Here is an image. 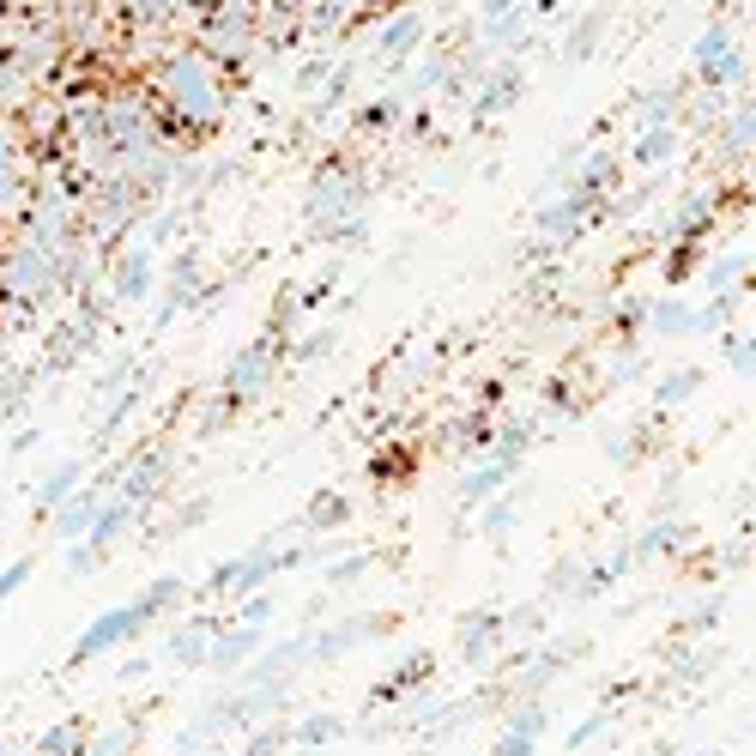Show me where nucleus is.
Instances as JSON below:
<instances>
[{
    "label": "nucleus",
    "mask_w": 756,
    "mask_h": 756,
    "mask_svg": "<svg viewBox=\"0 0 756 756\" xmlns=\"http://www.w3.org/2000/svg\"><path fill=\"white\" fill-rule=\"evenodd\" d=\"M708 756H714V751H708Z\"/></svg>",
    "instance_id": "nucleus-11"
},
{
    "label": "nucleus",
    "mask_w": 756,
    "mask_h": 756,
    "mask_svg": "<svg viewBox=\"0 0 756 756\" xmlns=\"http://www.w3.org/2000/svg\"><path fill=\"white\" fill-rule=\"evenodd\" d=\"M25 581H31V557H19L13 569H0V600H13V593H19Z\"/></svg>",
    "instance_id": "nucleus-7"
},
{
    "label": "nucleus",
    "mask_w": 756,
    "mask_h": 756,
    "mask_svg": "<svg viewBox=\"0 0 756 756\" xmlns=\"http://www.w3.org/2000/svg\"><path fill=\"white\" fill-rule=\"evenodd\" d=\"M176 593H182V581H176V575H164V581H152L133 605H116V612H104L92 629H85V636H79L73 660H97V653H109V648H121V641H133L157 612H164V605L176 600Z\"/></svg>",
    "instance_id": "nucleus-1"
},
{
    "label": "nucleus",
    "mask_w": 756,
    "mask_h": 756,
    "mask_svg": "<svg viewBox=\"0 0 756 756\" xmlns=\"http://www.w3.org/2000/svg\"><path fill=\"white\" fill-rule=\"evenodd\" d=\"M412 37H417V19H405L400 31H388V43H381V49H388V55H400V49H412Z\"/></svg>",
    "instance_id": "nucleus-9"
},
{
    "label": "nucleus",
    "mask_w": 756,
    "mask_h": 756,
    "mask_svg": "<svg viewBox=\"0 0 756 756\" xmlns=\"http://www.w3.org/2000/svg\"><path fill=\"white\" fill-rule=\"evenodd\" d=\"M672 145H678V133H672V128H653V133H641V140H636V164H660V157L672 152Z\"/></svg>",
    "instance_id": "nucleus-3"
},
{
    "label": "nucleus",
    "mask_w": 756,
    "mask_h": 756,
    "mask_svg": "<svg viewBox=\"0 0 756 756\" xmlns=\"http://www.w3.org/2000/svg\"><path fill=\"white\" fill-rule=\"evenodd\" d=\"M720 49H727V25H714V31H708V37H702V43H696V61H714Z\"/></svg>",
    "instance_id": "nucleus-8"
},
{
    "label": "nucleus",
    "mask_w": 756,
    "mask_h": 756,
    "mask_svg": "<svg viewBox=\"0 0 756 756\" xmlns=\"http://www.w3.org/2000/svg\"><path fill=\"white\" fill-rule=\"evenodd\" d=\"M206 648H212V629L200 624V629H182L176 636V660H206Z\"/></svg>",
    "instance_id": "nucleus-4"
},
{
    "label": "nucleus",
    "mask_w": 756,
    "mask_h": 756,
    "mask_svg": "<svg viewBox=\"0 0 756 756\" xmlns=\"http://www.w3.org/2000/svg\"><path fill=\"white\" fill-rule=\"evenodd\" d=\"M73 484H79V466L55 472V479L43 484V509H61V503H67V491H73Z\"/></svg>",
    "instance_id": "nucleus-5"
},
{
    "label": "nucleus",
    "mask_w": 756,
    "mask_h": 756,
    "mask_svg": "<svg viewBox=\"0 0 756 756\" xmlns=\"http://www.w3.org/2000/svg\"><path fill=\"white\" fill-rule=\"evenodd\" d=\"M255 648H261V629L248 624V629H236V636H224V641H218V653H212V665H243Z\"/></svg>",
    "instance_id": "nucleus-2"
},
{
    "label": "nucleus",
    "mask_w": 756,
    "mask_h": 756,
    "mask_svg": "<svg viewBox=\"0 0 756 756\" xmlns=\"http://www.w3.org/2000/svg\"><path fill=\"white\" fill-rule=\"evenodd\" d=\"M333 732H340V720L315 714V720H303V727H297V744H321V739H333Z\"/></svg>",
    "instance_id": "nucleus-6"
},
{
    "label": "nucleus",
    "mask_w": 756,
    "mask_h": 756,
    "mask_svg": "<svg viewBox=\"0 0 756 756\" xmlns=\"http://www.w3.org/2000/svg\"><path fill=\"white\" fill-rule=\"evenodd\" d=\"M696 381H702V376H696V369H684V376H672V381L660 388V400H678V393H690V388H696Z\"/></svg>",
    "instance_id": "nucleus-10"
}]
</instances>
